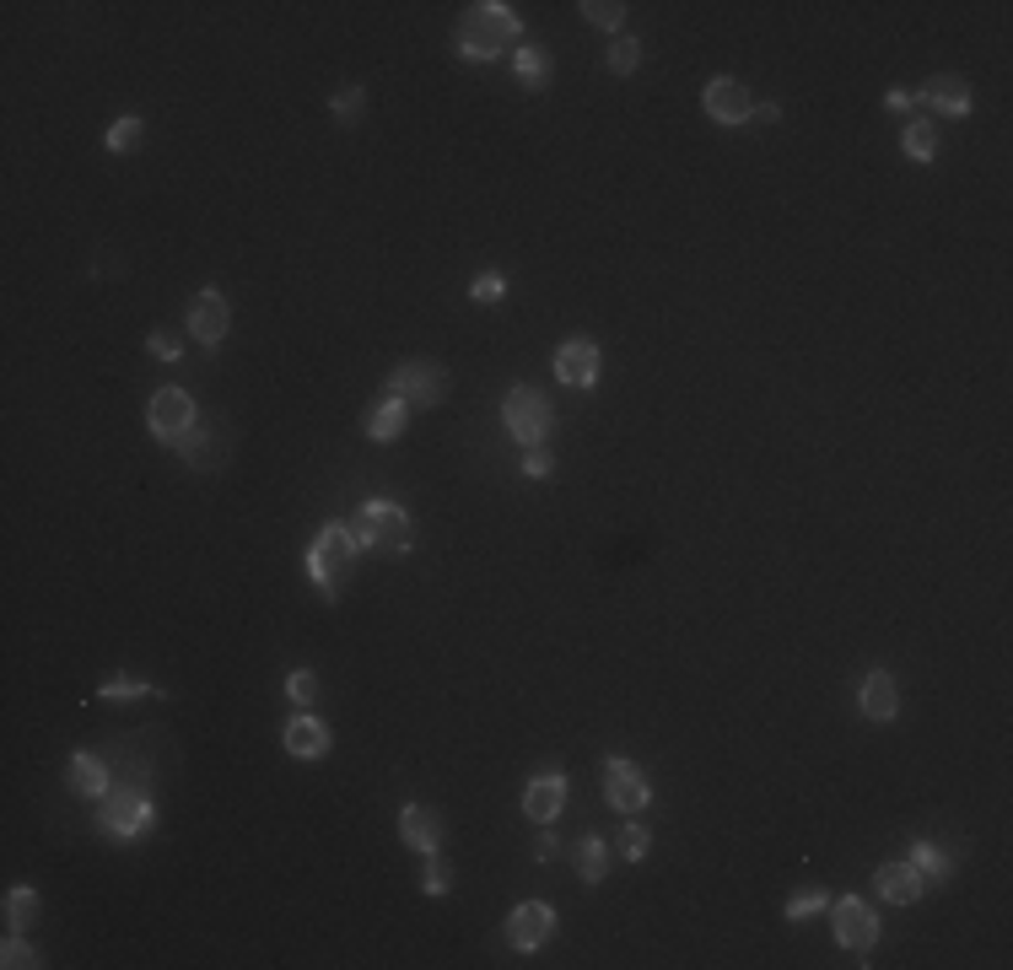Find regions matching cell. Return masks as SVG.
Masks as SVG:
<instances>
[{
    "instance_id": "1",
    "label": "cell",
    "mask_w": 1013,
    "mask_h": 970,
    "mask_svg": "<svg viewBox=\"0 0 1013 970\" xmlns=\"http://www.w3.org/2000/svg\"><path fill=\"white\" fill-rule=\"evenodd\" d=\"M518 43H523V17L512 6H502V0L469 6L459 33H453V49L469 65H491V60H502L506 49H518Z\"/></svg>"
},
{
    "instance_id": "2",
    "label": "cell",
    "mask_w": 1013,
    "mask_h": 970,
    "mask_svg": "<svg viewBox=\"0 0 1013 970\" xmlns=\"http://www.w3.org/2000/svg\"><path fill=\"white\" fill-rule=\"evenodd\" d=\"M140 782H146V776L119 782L108 799H97V831H103L108 842H140V836L157 825V803H152V793H146Z\"/></svg>"
},
{
    "instance_id": "3",
    "label": "cell",
    "mask_w": 1013,
    "mask_h": 970,
    "mask_svg": "<svg viewBox=\"0 0 1013 970\" xmlns=\"http://www.w3.org/2000/svg\"><path fill=\"white\" fill-rule=\"evenodd\" d=\"M502 421H506V437L518 448H545L550 431H555V410H550V399L534 383H518V388H506Z\"/></svg>"
},
{
    "instance_id": "4",
    "label": "cell",
    "mask_w": 1013,
    "mask_h": 970,
    "mask_svg": "<svg viewBox=\"0 0 1013 970\" xmlns=\"http://www.w3.org/2000/svg\"><path fill=\"white\" fill-rule=\"evenodd\" d=\"M356 555L362 550L351 540V529L345 523H324L318 540L307 545V577H313V588L324 593V598H340V583H345V572H351Z\"/></svg>"
},
{
    "instance_id": "5",
    "label": "cell",
    "mask_w": 1013,
    "mask_h": 970,
    "mask_svg": "<svg viewBox=\"0 0 1013 970\" xmlns=\"http://www.w3.org/2000/svg\"><path fill=\"white\" fill-rule=\"evenodd\" d=\"M383 394L388 399H399V405H421V410H431V405H442L448 399V367L442 362H431V356H410V362H399L394 373H388V383H383Z\"/></svg>"
},
{
    "instance_id": "6",
    "label": "cell",
    "mask_w": 1013,
    "mask_h": 970,
    "mask_svg": "<svg viewBox=\"0 0 1013 970\" xmlns=\"http://www.w3.org/2000/svg\"><path fill=\"white\" fill-rule=\"evenodd\" d=\"M831 928L846 955H868L879 943V917L863 895H831Z\"/></svg>"
},
{
    "instance_id": "7",
    "label": "cell",
    "mask_w": 1013,
    "mask_h": 970,
    "mask_svg": "<svg viewBox=\"0 0 1013 970\" xmlns=\"http://www.w3.org/2000/svg\"><path fill=\"white\" fill-rule=\"evenodd\" d=\"M604 803L609 809H620V814H641L647 803H652V782H647V771L626 755H609L604 760Z\"/></svg>"
},
{
    "instance_id": "8",
    "label": "cell",
    "mask_w": 1013,
    "mask_h": 970,
    "mask_svg": "<svg viewBox=\"0 0 1013 970\" xmlns=\"http://www.w3.org/2000/svg\"><path fill=\"white\" fill-rule=\"evenodd\" d=\"M146 426H152V437L157 442H178L189 426H195V399H189V388H178V383H168V388H157L152 394V405H146Z\"/></svg>"
},
{
    "instance_id": "9",
    "label": "cell",
    "mask_w": 1013,
    "mask_h": 970,
    "mask_svg": "<svg viewBox=\"0 0 1013 970\" xmlns=\"http://www.w3.org/2000/svg\"><path fill=\"white\" fill-rule=\"evenodd\" d=\"M550 938H555V906L550 900H518L512 917H506V943L518 955H534V949H545Z\"/></svg>"
},
{
    "instance_id": "10",
    "label": "cell",
    "mask_w": 1013,
    "mask_h": 970,
    "mask_svg": "<svg viewBox=\"0 0 1013 970\" xmlns=\"http://www.w3.org/2000/svg\"><path fill=\"white\" fill-rule=\"evenodd\" d=\"M184 330L200 340L206 351H211V345H221V340H227V330H232V307H227V296L216 292V286L195 292V296H189V313H184Z\"/></svg>"
},
{
    "instance_id": "11",
    "label": "cell",
    "mask_w": 1013,
    "mask_h": 970,
    "mask_svg": "<svg viewBox=\"0 0 1013 970\" xmlns=\"http://www.w3.org/2000/svg\"><path fill=\"white\" fill-rule=\"evenodd\" d=\"M701 108H707L718 125H728V129H739V125H750V119H755V97H750V86L733 82V76H712L707 92H701Z\"/></svg>"
},
{
    "instance_id": "12",
    "label": "cell",
    "mask_w": 1013,
    "mask_h": 970,
    "mask_svg": "<svg viewBox=\"0 0 1013 970\" xmlns=\"http://www.w3.org/2000/svg\"><path fill=\"white\" fill-rule=\"evenodd\" d=\"M598 373H604V351L588 335H572L555 345V378L566 383V388H593Z\"/></svg>"
},
{
    "instance_id": "13",
    "label": "cell",
    "mask_w": 1013,
    "mask_h": 970,
    "mask_svg": "<svg viewBox=\"0 0 1013 970\" xmlns=\"http://www.w3.org/2000/svg\"><path fill=\"white\" fill-rule=\"evenodd\" d=\"M362 518H367V529H373V540H378L383 555H405V550H410V512L399 502L373 497V502H362Z\"/></svg>"
},
{
    "instance_id": "14",
    "label": "cell",
    "mask_w": 1013,
    "mask_h": 970,
    "mask_svg": "<svg viewBox=\"0 0 1013 970\" xmlns=\"http://www.w3.org/2000/svg\"><path fill=\"white\" fill-rule=\"evenodd\" d=\"M281 744H286V755L292 760H324L330 755V744H335V733H330V722L324 718L296 712V718H286V728H281Z\"/></svg>"
},
{
    "instance_id": "15",
    "label": "cell",
    "mask_w": 1013,
    "mask_h": 970,
    "mask_svg": "<svg viewBox=\"0 0 1013 970\" xmlns=\"http://www.w3.org/2000/svg\"><path fill=\"white\" fill-rule=\"evenodd\" d=\"M917 103H928V119H965L971 114V82L965 76H932L922 92H917Z\"/></svg>"
},
{
    "instance_id": "16",
    "label": "cell",
    "mask_w": 1013,
    "mask_h": 970,
    "mask_svg": "<svg viewBox=\"0 0 1013 970\" xmlns=\"http://www.w3.org/2000/svg\"><path fill=\"white\" fill-rule=\"evenodd\" d=\"M399 836H405L410 852L437 857V852H442V814H437L431 803H405V809H399Z\"/></svg>"
},
{
    "instance_id": "17",
    "label": "cell",
    "mask_w": 1013,
    "mask_h": 970,
    "mask_svg": "<svg viewBox=\"0 0 1013 970\" xmlns=\"http://www.w3.org/2000/svg\"><path fill=\"white\" fill-rule=\"evenodd\" d=\"M561 809H566V776H561V771L529 776V788H523V814H529L534 825H555Z\"/></svg>"
},
{
    "instance_id": "18",
    "label": "cell",
    "mask_w": 1013,
    "mask_h": 970,
    "mask_svg": "<svg viewBox=\"0 0 1013 970\" xmlns=\"http://www.w3.org/2000/svg\"><path fill=\"white\" fill-rule=\"evenodd\" d=\"M857 707H863V718L868 722H895L900 718V685L889 669H868L863 685H857Z\"/></svg>"
},
{
    "instance_id": "19",
    "label": "cell",
    "mask_w": 1013,
    "mask_h": 970,
    "mask_svg": "<svg viewBox=\"0 0 1013 970\" xmlns=\"http://www.w3.org/2000/svg\"><path fill=\"white\" fill-rule=\"evenodd\" d=\"M922 885H928V879H922L906 857H900V863L889 857V863H879V874H874V889H879V900H889V906H911V900L922 895Z\"/></svg>"
},
{
    "instance_id": "20",
    "label": "cell",
    "mask_w": 1013,
    "mask_h": 970,
    "mask_svg": "<svg viewBox=\"0 0 1013 970\" xmlns=\"http://www.w3.org/2000/svg\"><path fill=\"white\" fill-rule=\"evenodd\" d=\"M65 782H71V793L76 799H108L114 793V782H108V765L97 755H71V765H65Z\"/></svg>"
},
{
    "instance_id": "21",
    "label": "cell",
    "mask_w": 1013,
    "mask_h": 970,
    "mask_svg": "<svg viewBox=\"0 0 1013 970\" xmlns=\"http://www.w3.org/2000/svg\"><path fill=\"white\" fill-rule=\"evenodd\" d=\"M405 426H410V405H399V399H373V410H367V421L362 431L373 437V442H399L405 437Z\"/></svg>"
},
{
    "instance_id": "22",
    "label": "cell",
    "mask_w": 1013,
    "mask_h": 970,
    "mask_svg": "<svg viewBox=\"0 0 1013 970\" xmlns=\"http://www.w3.org/2000/svg\"><path fill=\"white\" fill-rule=\"evenodd\" d=\"M512 76H518V86H523V92H545L550 76H555V65H550L545 49H534V43H518V49H512Z\"/></svg>"
},
{
    "instance_id": "23",
    "label": "cell",
    "mask_w": 1013,
    "mask_h": 970,
    "mask_svg": "<svg viewBox=\"0 0 1013 970\" xmlns=\"http://www.w3.org/2000/svg\"><path fill=\"white\" fill-rule=\"evenodd\" d=\"M906 863H911V868H917L922 879H938V885H943V879L954 874V857H949V852H943L938 842H928V836H917V842H911Z\"/></svg>"
},
{
    "instance_id": "24",
    "label": "cell",
    "mask_w": 1013,
    "mask_h": 970,
    "mask_svg": "<svg viewBox=\"0 0 1013 970\" xmlns=\"http://www.w3.org/2000/svg\"><path fill=\"white\" fill-rule=\"evenodd\" d=\"M0 911H6V928H11V932H28L33 922H39V889H33V885H11V889H6V906H0Z\"/></svg>"
},
{
    "instance_id": "25",
    "label": "cell",
    "mask_w": 1013,
    "mask_h": 970,
    "mask_svg": "<svg viewBox=\"0 0 1013 970\" xmlns=\"http://www.w3.org/2000/svg\"><path fill=\"white\" fill-rule=\"evenodd\" d=\"M572 863H577V879L583 885H598L609 874V846L598 842V836H583V842L572 846Z\"/></svg>"
},
{
    "instance_id": "26",
    "label": "cell",
    "mask_w": 1013,
    "mask_h": 970,
    "mask_svg": "<svg viewBox=\"0 0 1013 970\" xmlns=\"http://www.w3.org/2000/svg\"><path fill=\"white\" fill-rule=\"evenodd\" d=\"M900 146H906V157H911V163H932V157H938V125H932L928 114H922V119H911L906 135H900Z\"/></svg>"
},
{
    "instance_id": "27",
    "label": "cell",
    "mask_w": 1013,
    "mask_h": 970,
    "mask_svg": "<svg viewBox=\"0 0 1013 970\" xmlns=\"http://www.w3.org/2000/svg\"><path fill=\"white\" fill-rule=\"evenodd\" d=\"M140 135H146V119H135V114H125V119H114V125H108V135H103V146H108L114 157H129V152L140 146Z\"/></svg>"
},
{
    "instance_id": "28",
    "label": "cell",
    "mask_w": 1013,
    "mask_h": 970,
    "mask_svg": "<svg viewBox=\"0 0 1013 970\" xmlns=\"http://www.w3.org/2000/svg\"><path fill=\"white\" fill-rule=\"evenodd\" d=\"M577 11H583V22L604 28V33H620V28H626V6H620V0H583Z\"/></svg>"
},
{
    "instance_id": "29",
    "label": "cell",
    "mask_w": 1013,
    "mask_h": 970,
    "mask_svg": "<svg viewBox=\"0 0 1013 970\" xmlns=\"http://www.w3.org/2000/svg\"><path fill=\"white\" fill-rule=\"evenodd\" d=\"M97 696H103V701H135V696H152V701H157L163 690H157V685H146V679L114 675V679H103V685H97Z\"/></svg>"
},
{
    "instance_id": "30",
    "label": "cell",
    "mask_w": 1013,
    "mask_h": 970,
    "mask_svg": "<svg viewBox=\"0 0 1013 970\" xmlns=\"http://www.w3.org/2000/svg\"><path fill=\"white\" fill-rule=\"evenodd\" d=\"M173 448H178V459H184V465H195V469L211 465V431H200V421L189 426V431H184Z\"/></svg>"
},
{
    "instance_id": "31",
    "label": "cell",
    "mask_w": 1013,
    "mask_h": 970,
    "mask_svg": "<svg viewBox=\"0 0 1013 970\" xmlns=\"http://www.w3.org/2000/svg\"><path fill=\"white\" fill-rule=\"evenodd\" d=\"M615 852H620L626 863H641V857L652 852V831H647V825H641V820L631 814V825H626V831L615 836Z\"/></svg>"
},
{
    "instance_id": "32",
    "label": "cell",
    "mask_w": 1013,
    "mask_h": 970,
    "mask_svg": "<svg viewBox=\"0 0 1013 970\" xmlns=\"http://www.w3.org/2000/svg\"><path fill=\"white\" fill-rule=\"evenodd\" d=\"M819 911H831V895H825V889H798V895L782 906L787 922H808V917H819Z\"/></svg>"
},
{
    "instance_id": "33",
    "label": "cell",
    "mask_w": 1013,
    "mask_h": 970,
    "mask_svg": "<svg viewBox=\"0 0 1013 970\" xmlns=\"http://www.w3.org/2000/svg\"><path fill=\"white\" fill-rule=\"evenodd\" d=\"M604 65H609L615 76H636V65H641V43H636V39H626V33H620V39L609 43V54H604Z\"/></svg>"
},
{
    "instance_id": "34",
    "label": "cell",
    "mask_w": 1013,
    "mask_h": 970,
    "mask_svg": "<svg viewBox=\"0 0 1013 970\" xmlns=\"http://www.w3.org/2000/svg\"><path fill=\"white\" fill-rule=\"evenodd\" d=\"M362 108H367V92H362L356 82L340 86L335 97H330V114H335L340 125H356V119H362Z\"/></svg>"
},
{
    "instance_id": "35",
    "label": "cell",
    "mask_w": 1013,
    "mask_h": 970,
    "mask_svg": "<svg viewBox=\"0 0 1013 970\" xmlns=\"http://www.w3.org/2000/svg\"><path fill=\"white\" fill-rule=\"evenodd\" d=\"M0 966L6 970H33V966H43V960H39V949H33L22 932H11V938L0 943Z\"/></svg>"
},
{
    "instance_id": "36",
    "label": "cell",
    "mask_w": 1013,
    "mask_h": 970,
    "mask_svg": "<svg viewBox=\"0 0 1013 970\" xmlns=\"http://www.w3.org/2000/svg\"><path fill=\"white\" fill-rule=\"evenodd\" d=\"M146 351H152L157 362H184V335L168 330V324H157V330L146 335Z\"/></svg>"
},
{
    "instance_id": "37",
    "label": "cell",
    "mask_w": 1013,
    "mask_h": 970,
    "mask_svg": "<svg viewBox=\"0 0 1013 970\" xmlns=\"http://www.w3.org/2000/svg\"><path fill=\"white\" fill-rule=\"evenodd\" d=\"M286 701L307 712V707L318 701V675H313V669H292V675H286Z\"/></svg>"
},
{
    "instance_id": "38",
    "label": "cell",
    "mask_w": 1013,
    "mask_h": 970,
    "mask_svg": "<svg viewBox=\"0 0 1013 970\" xmlns=\"http://www.w3.org/2000/svg\"><path fill=\"white\" fill-rule=\"evenodd\" d=\"M555 474V453L550 448H523V480H550Z\"/></svg>"
},
{
    "instance_id": "39",
    "label": "cell",
    "mask_w": 1013,
    "mask_h": 970,
    "mask_svg": "<svg viewBox=\"0 0 1013 970\" xmlns=\"http://www.w3.org/2000/svg\"><path fill=\"white\" fill-rule=\"evenodd\" d=\"M469 296H474V302H502V296H506V275H502V270H491V275H474Z\"/></svg>"
},
{
    "instance_id": "40",
    "label": "cell",
    "mask_w": 1013,
    "mask_h": 970,
    "mask_svg": "<svg viewBox=\"0 0 1013 970\" xmlns=\"http://www.w3.org/2000/svg\"><path fill=\"white\" fill-rule=\"evenodd\" d=\"M453 889V874H448V863H426V874H421V895H448Z\"/></svg>"
},
{
    "instance_id": "41",
    "label": "cell",
    "mask_w": 1013,
    "mask_h": 970,
    "mask_svg": "<svg viewBox=\"0 0 1013 970\" xmlns=\"http://www.w3.org/2000/svg\"><path fill=\"white\" fill-rule=\"evenodd\" d=\"M911 103H917V92H906V86H889V92H885V108H889V114H911Z\"/></svg>"
},
{
    "instance_id": "42",
    "label": "cell",
    "mask_w": 1013,
    "mask_h": 970,
    "mask_svg": "<svg viewBox=\"0 0 1013 970\" xmlns=\"http://www.w3.org/2000/svg\"><path fill=\"white\" fill-rule=\"evenodd\" d=\"M345 529H351V540H356V550H378V540H373V529H367V518H362V512H356V518H351Z\"/></svg>"
},
{
    "instance_id": "43",
    "label": "cell",
    "mask_w": 1013,
    "mask_h": 970,
    "mask_svg": "<svg viewBox=\"0 0 1013 970\" xmlns=\"http://www.w3.org/2000/svg\"><path fill=\"white\" fill-rule=\"evenodd\" d=\"M555 852H561V842H555V831H550V825H545V836L534 842V857H540V863H550Z\"/></svg>"
},
{
    "instance_id": "44",
    "label": "cell",
    "mask_w": 1013,
    "mask_h": 970,
    "mask_svg": "<svg viewBox=\"0 0 1013 970\" xmlns=\"http://www.w3.org/2000/svg\"><path fill=\"white\" fill-rule=\"evenodd\" d=\"M755 119H765V125H776V119H782V103H755Z\"/></svg>"
}]
</instances>
